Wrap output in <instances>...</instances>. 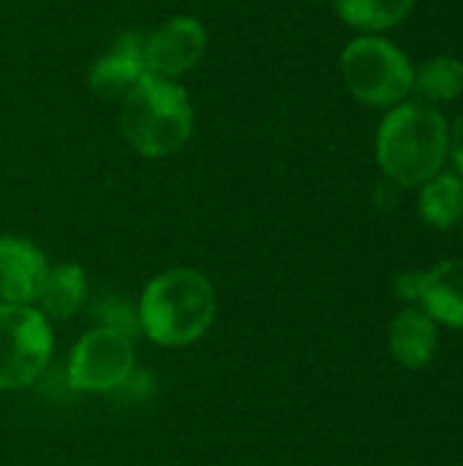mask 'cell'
I'll return each mask as SVG.
<instances>
[{"label": "cell", "instance_id": "obj_11", "mask_svg": "<svg viewBox=\"0 0 463 466\" xmlns=\"http://www.w3.org/2000/svg\"><path fill=\"white\" fill-rule=\"evenodd\" d=\"M439 347L437 322L423 309H404L390 325L393 358L407 369H423L434 360Z\"/></svg>", "mask_w": 463, "mask_h": 466}, {"label": "cell", "instance_id": "obj_5", "mask_svg": "<svg viewBox=\"0 0 463 466\" xmlns=\"http://www.w3.org/2000/svg\"><path fill=\"white\" fill-rule=\"evenodd\" d=\"M49 358V319L35 306L0 303V390H16L35 382Z\"/></svg>", "mask_w": 463, "mask_h": 466}, {"label": "cell", "instance_id": "obj_1", "mask_svg": "<svg viewBox=\"0 0 463 466\" xmlns=\"http://www.w3.org/2000/svg\"><path fill=\"white\" fill-rule=\"evenodd\" d=\"M450 156L448 117L420 101L407 98L388 109L377 131V164L393 183L412 188L442 172Z\"/></svg>", "mask_w": 463, "mask_h": 466}, {"label": "cell", "instance_id": "obj_10", "mask_svg": "<svg viewBox=\"0 0 463 466\" xmlns=\"http://www.w3.org/2000/svg\"><path fill=\"white\" fill-rule=\"evenodd\" d=\"M418 303L434 322L463 328V259H445L423 273Z\"/></svg>", "mask_w": 463, "mask_h": 466}, {"label": "cell", "instance_id": "obj_14", "mask_svg": "<svg viewBox=\"0 0 463 466\" xmlns=\"http://www.w3.org/2000/svg\"><path fill=\"white\" fill-rule=\"evenodd\" d=\"M336 14L363 35H379L398 27L418 5V0H333Z\"/></svg>", "mask_w": 463, "mask_h": 466}, {"label": "cell", "instance_id": "obj_3", "mask_svg": "<svg viewBox=\"0 0 463 466\" xmlns=\"http://www.w3.org/2000/svg\"><path fill=\"white\" fill-rule=\"evenodd\" d=\"M120 128L126 142L145 158L177 153L194 128L188 93L175 79L145 74L123 98Z\"/></svg>", "mask_w": 463, "mask_h": 466}, {"label": "cell", "instance_id": "obj_13", "mask_svg": "<svg viewBox=\"0 0 463 466\" xmlns=\"http://www.w3.org/2000/svg\"><path fill=\"white\" fill-rule=\"evenodd\" d=\"M420 218L434 229H450L463 218V177L439 172L420 186Z\"/></svg>", "mask_w": 463, "mask_h": 466}, {"label": "cell", "instance_id": "obj_15", "mask_svg": "<svg viewBox=\"0 0 463 466\" xmlns=\"http://www.w3.org/2000/svg\"><path fill=\"white\" fill-rule=\"evenodd\" d=\"M412 93H418V98L431 106L456 101L463 93V63L450 55L426 57L415 68Z\"/></svg>", "mask_w": 463, "mask_h": 466}, {"label": "cell", "instance_id": "obj_8", "mask_svg": "<svg viewBox=\"0 0 463 466\" xmlns=\"http://www.w3.org/2000/svg\"><path fill=\"white\" fill-rule=\"evenodd\" d=\"M49 262L41 248L25 238H0V303L33 306L46 281Z\"/></svg>", "mask_w": 463, "mask_h": 466}, {"label": "cell", "instance_id": "obj_12", "mask_svg": "<svg viewBox=\"0 0 463 466\" xmlns=\"http://www.w3.org/2000/svg\"><path fill=\"white\" fill-rule=\"evenodd\" d=\"M85 300H87V276L76 262H65L49 268L35 309L46 319H68L85 306Z\"/></svg>", "mask_w": 463, "mask_h": 466}, {"label": "cell", "instance_id": "obj_18", "mask_svg": "<svg viewBox=\"0 0 463 466\" xmlns=\"http://www.w3.org/2000/svg\"><path fill=\"white\" fill-rule=\"evenodd\" d=\"M450 158L463 177V112L456 117L453 128H450Z\"/></svg>", "mask_w": 463, "mask_h": 466}, {"label": "cell", "instance_id": "obj_7", "mask_svg": "<svg viewBox=\"0 0 463 466\" xmlns=\"http://www.w3.org/2000/svg\"><path fill=\"white\" fill-rule=\"evenodd\" d=\"M207 49V30L194 16H172L145 35V68L153 76L175 79L191 71Z\"/></svg>", "mask_w": 463, "mask_h": 466}, {"label": "cell", "instance_id": "obj_19", "mask_svg": "<svg viewBox=\"0 0 463 466\" xmlns=\"http://www.w3.org/2000/svg\"><path fill=\"white\" fill-rule=\"evenodd\" d=\"M461 224H463V218H461Z\"/></svg>", "mask_w": 463, "mask_h": 466}, {"label": "cell", "instance_id": "obj_9", "mask_svg": "<svg viewBox=\"0 0 463 466\" xmlns=\"http://www.w3.org/2000/svg\"><path fill=\"white\" fill-rule=\"evenodd\" d=\"M142 49H145V35L123 33L112 44V49L93 63L87 74L90 90L104 98H126L131 87L147 74Z\"/></svg>", "mask_w": 463, "mask_h": 466}, {"label": "cell", "instance_id": "obj_6", "mask_svg": "<svg viewBox=\"0 0 463 466\" xmlns=\"http://www.w3.org/2000/svg\"><path fill=\"white\" fill-rule=\"evenodd\" d=\"M134 374V341L109 328L87 330L71 350L68 382L85 393H112Z\"/></svg>", "mask_w": 463, "mask_h": 466}, {"label": "cell", "instance_id": "obj_16", "mask_svg": "<svg viewBox=\"0 0 463 466\" xmlns=\"http://www.w3.org/2000/svg\"><path fill=\"white\" fill-rule=\"evenodd\" d=\"M87 311H90V317L98 322V328L117 330V333H123V336H128V339L139 330V311H136L123 295L101 292L98 298L90 300Z\"/></svg>", "mask_w": 463, "mask_h": 466}, {"label": "cell", "instance_id": "obj_4", "mask_svg": "<svg viewBox=\"0 0 463 466\" xmlns=\"http://www.w3.org/2000/svg\"><path fill=\"white\" fill-rule=\"evenodd\" d=\"M341 76L360 104L390 109L409 98L415 66L385 35H357L341 52Z\"/></svg>", "mask_w": 463, "mask_h": 466}, {"label": "cell", "instance_id": "obj_17", "mask_svg": "<svg viewBox=\"0 0 463 466\" xmlns=\"http://www.w3.org/2000/svg\"><path fill=\"white\" fill-rule=\"evenodd\" d=\"M420 284H423V273L418 270H407L396 279V295L401 300H418L420 298Z\"/></svg>", "mask_w": 463, "mask_h": 466}, {"label": "cell", "instance_id": "obj_2", "mask_svg": "<svg viewBox=\"0 0 463 466\" xmlns=\"http://www.w3.org/2000/svg\"><path fill=\"white\" fill-rule=\"evenodd\" d=\"M139 330L161 347H186L207 333L216 317V292L205 273L172 268L156 276L139 300Z\"/></svg>", "mask_w": 463, "mask_h": 466}]
</instances>
